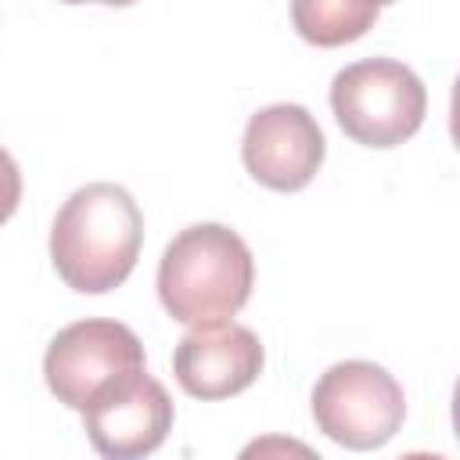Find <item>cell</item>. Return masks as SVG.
Listing matches in <instances>:
<instances>
[{
	"label": "cell",
	"mask_w": 460,
	"mask_h": 460,
	"mask_svg": "<svg viewBox=\"0 0 460 460\" xmlns=\"http://www.w3.org/2000/svg\"><path fill=\"white\" fill-rule=\"evenodd\" d=\"M144 367L140 338L119 320H79L61 327L43 356L47 388L68 410L86 413L101 395L126 385Z\"/></svg>",
	"instance_id": "cell-4"
},
{
	"label": "cell",
	"mask_w": 460,
	"mask_h": 460,
	"mask_svg": "<svg viewBox=\"0 0 460 460\" xmlns=\"http://www.w3.org/2000/svg\"><path fill=\"white\" fill-rule=\"evenodd\" d=\"M262 341L252 327L216 320L190 327L180 338L172 352V374L194 399H230L262 374Z\"/></svg>",
	"instance_id": "cell-8"
},
{
	"label": "cell",
	"mask_w": 460,
	"mask_h": 460,
	"mask_svg": "<svg viewBox=\"0 0 460 460\" xmlns=\"http://www.w3.org/2000/svg\"><path fill=\"white\" fill-rule=\"evenodd\" d=\"M237 460H323L313 446H305L302 438H291V435H259L252 438Z\"/></svg>",
	"instance_id": "cell-10"
},
{
	"label": "cell",
	"mask_w": 460,
	"mask_h": 460,
	"mask_svg": "<svg viewBox=\"0 0 460 460\" xmlns=\"http://www.w3.org/2000/svg\"><path fill=\"white\" fill-rule=\"evenodd\" d=\"M255 262L244 237L223 223L180 230L158 262V298L176 323L230 320L252 295Z\"/></svg>",
	"instance_id": "cell-2"
},
{
	"label": "cell",
	"mask_w": 460,
	"mask_h": 460,
	"mask_svg": "<svg viewBox=\"0 0 460 460\" xmlns=\"http://www.w3.org/2000/svg\"><path fill=\"white\" fill-rule=\"evenodd\" d=\"M399 460H446V456H438V453H406Z\"/></svg>",
	"instance_id": "cell-12"
},
{
	"label": "cell",
	"mask_w": 460,
	"mask_h": 460,
	"mask_svg": "<svg viewBox=\"0 0 460 460\" xmlns=\"http://www.w3.org/2000/svg\"><path fill=\"white\" fill-rule=\"evenodd\" d=\"M323 133L302 104H270L259 108L241 140L244 169L270 190L295 194L323 165Z\"/></svg>",
	"instance_id": "cell-6"
},
{
	"label": "cell",
	"mask_w": 460,
	"mask_h": 460,
	"mask_svg": "<svg viewBox=\"0 0 460 460\" xmlns=\"http://www.w3.org/2000/svg\"><path fill=\"white\" fill-rule=\"evenodd\" d=\"M406 417L402 385L370 359H345L320 374L313 388L316 428L356 453L377 449L395 438Z\"/></svg>",
	"instance_id": "cell-5"
},
{
	"label": "cell",
	"mask_w": 460,
	"mask_h": 460,
	"mask_svg": "<svg viewBox=\"0 0 460 460\" xmlns=\"http://www.w3.org/2000/svg\"><path fill=\"white\" fill-rule=\"evenodd\" d=\"M331 111L356 144L395 147L420 129L428 90L410 65L392 58H363L334 75Z\"/></svg>",
	"instance_id": "cell-3"
},
{
	"label": "cell",
	"mask_w": 460,
	"mask_h": 460,
	"mask_svg": "<svg viewBox=\"0 0 460 460\" xmlns=\"http://www.w3.org/2000/svg\"><path fill=\"white\" fill-rule=\"evenodd\" d=\"M144 216L119 183H86L68 194L50 226V262L58 277L83 295L119 288L140 255Z\"/></svg>",
	"instance_id": "cell-1"
},
{
	"label": "cell",
	"mask_w": 460,
	"mask_h": 460,
	"mask_svg": "<svg viewBox=\"0 0 460 460\" xmlns=\"http://www.w3.org/2000/svg\"><path fill=\"white\" fill-rule=\"evenodd\" d=\"M18 201H22V172H18V162L0 147V223L14 216Z\"/></svg>",
	"instance_id": "cell-11"
},
{
	"label": "cell",
	"mask_w": 460,
	"mask_h": 460,
	"mask_svg": "<svg viewBox=\"0 0 460 460\" xmlns=\"http://www.w3.org/2000/svg\"><path fill=\"white\" fill-rule=\"evenodd\" d=\"M377 4L367 0H298L291 4V22L305 43L341 47L359 40L377 22Z\"/></svg>",
	"instance_id": "cell-9"
},
{
	"label": "cell",
	"mask_w": 460,
	"mask_h": 460,
	"mask_svg": "<svg viewBox=\"0 0 460 460\" xmlns=\"http://www.w3.org/2000/svg\"><path fill=\"white\" fill-rule=\"evenodd\" d=\"M172 399L162 381H155L147 370L133 374L115 392L101 395L86 413L83 428L97 456L104 460H144L151 456L169 428H172Z\"/></svg>",
	"instance_id": "cell-7"
}]
</instances>
